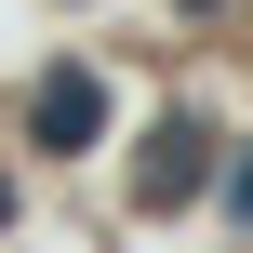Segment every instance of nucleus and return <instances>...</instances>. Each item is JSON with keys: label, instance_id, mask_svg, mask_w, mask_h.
<instances>
[{"label": "nucleus", "instance_id": "nucleus-1", "mask_svg": "<svg viewBox=\"0 0 253 253\" xmlns=\"http://www.w3.org/2000/svg\"><path fill=\"white\" fill-rule=\"evenodd\" d=\"M93 120H107V80H93V67H53V80L27 93V133H40V147H93Z\"/></svg>", "mask_w": 253, "mask_h": 253}, {"label": "nucleus", "instance_id": "nucleus-2", "mask_svg": "<svg viewBox=\"0 0 253 253\" xmlns=\"http://www.w3.org/2000/svg\"><path fill=\"white\" fill-rule=\"evenodd\" d=\"M200 173H213V133H200V120H160L133 187H147V200H200Z\"/></svg>", "mask_w": 253, "mask_h": 253}, {"label": "nucleus", "instance_id": "nucleus-3", "mask_svg": "<svg viewBox=\"0 0 253 253\" xmlns=\"http://www.w3.org/2000/svg\"><path fill=\"white\" fill-rule=\"evenodd\" d=\"M227 213H240V227H253V147H240V173H227Z\"/></svg>", "mask_w": 253, "mask_h": 253}, {"label": "nucleus", "instance_id": "nucleus-4", "mask_svg": "<svg viewBox=\"0 0 253 253\" xmlns=\"http://www.w3.org/2000/svg\"><path fill=\"white\" fill-rule=\"evenodd\" d=\"M187 13H227V0H187Z\"/></svg>", "mask_w": 253, "mask_h": 253}]
</instances>
